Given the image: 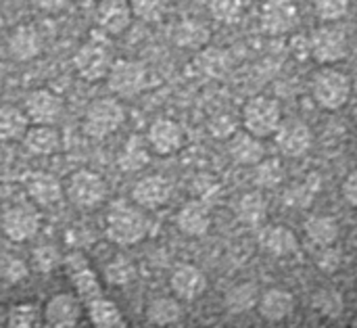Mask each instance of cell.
<instances>
[{
  "mask_svg": "<svg viewBox=\"0 0 357 328\" xmlns=\"http://www.w3.org/2000/svg\"><path fill=\"white\" fill-rule=\"evenodd\" d=\"M105 234L119 247H132L144 241L149 234V220L136 203L132 205L128 201H115L107 211Z\"/></svg>",
  "mask_w": 357,
  "mask_h": 328,
  "instance_id": "cell-1",
  "label": "cell"
},
{
  "mask_svg": "<svg viewBox=\"0 0 357 328\" xmlns=\"http://www.w3.org/2000/svg\"><path fill=\"white\" fill-rule=\"evenodd\" d=\"M25 191H27V197L31 199V203L38 207H46V205L50 207V205L59 203L65 195L61 180L48 172H33L31 176H27Z\"/></svg>",
  "mask_w": 357,
  "mask_h": 328,
  "instance_id": "cell-17",
  "label": "cell"
},
{
  "mask_svg": "<svg viewBox=\"0 0 357 328\" xmlns=\"http://www.w3.org/2000/svg\"><path fill=\"white\" fill-rule=\"evenodd\" d=\"M134 276H136V268L128 258H115L105 268V278L111 285H119V287L128 285L130 281H134Z\"/></svg>",
  "mask_w": 357,
  "mask_h": 328,
  "instance_id": "cell-35",
  "label": "cell"
},
{
  "mask_svg": "<svg viewBox=\"0 0 357 328\" xmlns=\"http://www.w3.org/2000/svg\"><path fill=\"white\" fill-rule=\"evenodd\" d=\"M182 318V306L172 297H157L146 306V320L155 327H172Z\"/></svg>",
  "mask_w": 357,
  "mask_h": 328,
  "instance_id": "cell-29",
  "label": "cell"
},
{
  "mask_svg": "<svg viewBox=\"0 0 357 328\" xmlns=\"http://www.w3.org/2000/svg\"><path fill=\"white\" fill-rule=\"evenodd\" d=\"M349 42L343 29L333 27V25H322L318 27L312 38H310V54L324 65L337 63L347 57Z\"/></svg>",
  "mask_w": 357,
  "mask_h": 328,
  "instance_id": "cell-10",
  "label": "cell"
},
{
  "mask_svg": "<svg viewBox=\"0 0 357 328\" xmlns=\"http://www.w3.org/2000/svg\"><path fill=\"white\" fill-rule=\"evenodd\" d=\"M169 287L174 291V295L178 299H184V301H195L197 297H201L207 289V278L205 274L195 268V266H178L169 278Z\"/></svg>",
  "mask_w": 357,
  "mask_h": 328,
  "instance_id": "cell-19",
  "label": "cell"
},
{
  "mask_svg": "<svg viewBox=\"0 0 357 328\" xmlns=\"http://www.w3.org/2000/svg\"><path fill=\"white\" fill-rule=\"evenodd\" d=\"M293 308H295L293 295L282 289H270L259 299V312L270 322H280V320L289 318Z\"/></svg>",
  "mask_w": 357,
  "mask_h": 328,
  "instance_id": "cell-25",
  "label": "cell"
},
{
  "mask_svg": "<svg viewBox=\"0 0 357 328\" xmlns=\"http://www.w3.org/2000/svg\"><path fill=\"white\" fill-rule=\"evenodd\" d=\"M337 264H339V258H337L335 251H326L324 258L320 260V268H326V270H333Z\"/></svg>",
  "mask_w": 357,
  "mask_h": 328,
  "instance_id": "cell-44",
  "label": "cell"
},
{
  "mask_svg": "<svg viewBox=\"0 0 357 328\" xmlns=\"http://www.w3.org/2000/svg\"><path fill=\"white\" fill-rule=\"evenodd\" d=\"M23 147L33 157H50L61 151V132L54 126H29L23 136Z\"/></svg>",
  "mask_w": 357,
  "mask_h": 328,
  "instance_id": "cell-20",
  "label": "cell"
},
{
  "mask_svg": "<svg viewBox=\"0 0 357 328\" xmlns=\"http://www.w3.org/2000/svg\"><path fill=\"white\" fill-rule=\"evenodd\" d=\"M23 111L31 126H54L65 111V103L54 90L38 88L27 94Z\"/></svg>",
  "mask_w": 357,
  "mask_h": 328,
  "instance_id": "cell-9",
  "label": "cell"
},
{
  "mask_svg": "<svg viewBox=\"0 0 357 328\" xmlns=\"http://www.w3.org/2000/svg\"><path fill=\"white\" fill-rule=\"evenodd\" d=\"M243 124L245 130L255 138L274 136L282 124V109L278 100L270 96H253L243 109Z\"/></svg>",
  "mask_w": 357,
  "mask_h": 328,
  "instance_id": "cell-5",
  "label": "cell"
},
{
  "mask_svg": "<svg viewBox=\"0 0 357 328\" xmlns=\"http://www.w3.org/2000/svg\"><path fill=\"white\" fill-rule=\"evenodd\" d=\"M228 151H230L232 159L243 165H259L266 155V149L259 142V138H255L249 132H236L230 138Z\"/></svg>",
  "mask_w": 357,
  "mask_h": 328,
  "instance_id": "cell-22",
  "label": "cell"
},
{
  "mask_svg": "<svg viewBox=\"0 0 357 328\" xmlns=\"http://www.w3.org/2000/svg\"><path fill=\"white\" fill-rule=\"evenodd\" d=\"M299 23V8L293 0H266L261 6V29L268 36H284Z\"/></svg>",
  "mask_w": 357,
  "mask_h": 328,
  "instance_id": "cell-11",
  "label": "cell"
},
{
  "mask_svg": "<svg viewBox=\"0 0 357 328\" xmlns=\"http://www.w3.org/2000/svg\"><path fill=\"white\" fill-rule=\"evenodd\" d=\"M293 195H303V191L295 188V191H293ZM303 205H307V199H305V197H301V199H299V207H303Z\"/></svg>",
  "mask_w": 357,
  "mask_h": 328,
  "instance_id": "cell-45",
  "label": "cell"
},
{
  "mask_svg": "<svg viewBox=\"0 0 357 328\" xmlns=\"http://www.w3.org/2000/svg\"><path fill=\"white\" fill-rule=\"evenodd\" d=\"M2 232L13 243L31 241L42 228V214L33 203H15L6 207L0 220Z\"/></svg>",
  "mask_w": 357,
  "mask_h": 328,
  "instance_id": "cell-6",
  "label": "cell"
},
{
  "mask_svg": "<svg viewBox=\"0 0 357 328\" xmlns=\"http://www.w3.org/2000/svg\"><path fill=\"white\" fill-rule=\"evenodd\" d=\"M209 10L220 23H236L243 15V0H209Z\"/></svg>",
  "mask_w": 357,
  "mask_h": 328,
  "instance_id": "cell-36",
  "label": "cell"
},
{
  "mask_svg": "<svg viewBox=\"0 0 357 328\" xmlns=\"http://www.w3.org/2000/svg\"><path fill=\"white\" fill-rule=\"evenodd\" d=\"M113 54L111 48L100 40H88L84 42L75 54H73V69L75 73L86 82H98L105 80L113 67Z\"/></svg>",
  "mask_w": 357,
  "mask_h": 328,
  "instance_id": "cell-7",
  "label": "cell"
},
{
  "mask_svg": "<svg viewBox=\"0 0 357 328\" xmlns=\"http://www.w3.org/2000/svg\"><path fill=\"white\" fill-rule=\"evenodd\" d=\"M209 38H211L209 27L199 19H182L172 31L174 44L180 48H188V50H203Z\"/></svg>",
  "mask_w": 357,
  "mask_h": 328,
  "instance_id": "cell-21",
  "label": "cell"
},
{
  "mask_svg": "<svg viewBox=\"0 0 357 328\" xmlns=\"http://www.w3.org/2000/svg\"><path fill=\"white\" fill-rule=\"evenodd\" d=\"M314 308L318 312H322L324 316H339L343 312V297L341 293L333 291V289H322L314 295Z\"/></svg>",
  "mask_w": 357,
  "mask_h": 328,
  "instance_id": "cell-37",
  "label": "cell"
},
{
  "mask_svg": "<svg viewBox=\"0 0 357 328\" xmlns=\"http://www.w3.org/2000/svg\"><path fill=\"white\" fill-rule=\"evenodd\" d=\"M149 149L151 147H149V142L142 136H138V134L130 136L126 140L121 153H119V159H117L119 167L123 172H128V174L144 170L149 165V161H151V151Z\"/></svg>",
  "mask_w": 357,
  "mask_h": 328,
  "instance_id": "cell-24",
  "label": "cell"
},
{
  "mask_svg": "<svg viewBox=\"0 0 357 328\" xmlns=\"http://www.w3.org/2000/svg\"><path fill=\"white\" fill-rule=\"evenodd\" d=\"M27 266L21 262V260H15V258H8L4 264H2V276L8 281V283H19L27 276Z\"/></svg>",
  "mask_w": 357,
  "mask_h": 328,
  "instance_id": "cell-41",
  "label": "cell"
},
{
  "mask_svg": "<svg viewBox=\"0 0 357 328\" xmlns=\"http://www.w3.org/2000/svg\"><path fill=\"white\" fill-rule=\"evenodd\" d=\"M343 197L347 199V203H351L357 207V170L347 176V180L343 182Z\"/></svg>",
  "mask_w": 357,
  "mask_h": 328,
  "instance_id": "cell-43",
  "label": "cell"
},
{
  "mask_svg": "<svg viewBox=\"0 0 357 328\" xmlns=\"http://www.w3.org/2000/svg\"><path fill=\"white\" fill-rule=\"evenodd\" d=\"M316 15L322 21H339L349 10V0H314Z\"/></svg>",
  "mask_w": 357,
  "mask_h": 328,
  "instance_id": "cell-38",
  "label": "cell"
},
{
  "mask_svg": "<svg viewBox=\"0 0 357 328\" xmlns=\"http://www.w3.org/2000/svg\"><path fill=\"white\" fill-rule=\"evenodd\" d=\"M6 50L13 61H19V63L33 61L44 50V40H42L40 29L33 23L17 25L6 40Z\"/></svg>",
  "mask_w": 357,
  "mask_h": 328,
  "instance_id": "cell-12",
  "label": "cell"
},
{
  "mask_svg": "<svg viewBox=\"0 0 357 328\" xmlns=\"http://www.w3.org/2000/svg\"><path fill=\"white\" fill-rule=\"evenodd\" d=\"M236 216L247 226H259L268 218V203L259 193H249L238 201Z\"/></svg>",
  "mask_w": 357,
  "mask_h": 328,
  "instance_id": "cell-31",
  "label": "cell"
},
{
  "mask_svg": "<svg viewBox=\"0 0 357 328\" xmlns=\"http://www.w3.org/2000/svg\"><path fill=\"white\" fill-rule=\"evenodd\" d=\"M259 245L272 255H291L297 251V237L284 226H268L259 234Z\"/></svg>",
  "mask_w": 357,
  "mask_h": 328,
  "instance_id": "cell-27",
  "label": "cell"
},
{
  "mask_svg": "<svg viewBox=\"0 0 357 328\" xmlns=\"http://www.w3.org/2000/svg\"><path fill=\"white\" fill-rule=\"evenodd\" d=\"M172 197V184L163 176L140 178L132 188V201L140 209H159Z\"/></svg>",
  "mask_w": 357,
  "mask_h": 328,
  "instance_id": "cell-16",
  "label": "cell"
},
{
  "mask_svg": "<svg viewBox=\"0 0 357 328\" xmlns=\"http://www.w3.org/2000/svg\"><path fill=\"white\" fill-rule=\"evenodd\" d=\"M312 94L324 111H339L351 96V80L339 69L324 67L314 75Z\"/></svg>",
  "mask_w": 357,
  "mask_h": 328,
  "instance_id": "cell-4",
  "label": "cell"
},
{
  "mask_svg": "<svg viewBox=\"0 0 357 328\" xmlns=\"http://www.w3.org/2000/svg\"><path fill=\"white\" fill-rule=\"evenodd\" d=\"M274 136H276V144L280 147V151L291 157H301L312 147V130L299 119L282 121Z\"/></svg>",
  "mask_w": 357,
  "mask_h": 328,
  "instance_id": "cell-18",
  "label": "cell"
},
{
  "mask_svg": "<svg viewBox=\"0 0 357 328\" xmlns=\"http://www.w3.org/2000/svg\"><path fill=\"white\" fill-rule=\"evenodd\" d=\"M195 67L207 77H224L230 71L232 61H230V54L226 50L203 48L195 59Z\"/></svg>",
  "mask_w": 357,
  "mask_h": 328,
  "instance_id": "cell-28",
  "label": "cell"
},
{
  "mask_svg": "<svg viewBox=\"0 0 357 328\" xmlns=\"http://www.w3.org/2000/svg\"><path fill=\"white\" fill-rule=\"evenodd\" d=\"M284 180V167L278 159H268L257 165L255 172V182L261 188H274Z\"/></svg>",
  "mask_w": 357,
  "mask_h": 328,
  "instance_id": "cell-34",
  "label": "cell"
},
{
  "mask_svg": "<svg viewBox=\"0 0 357 328\" xmlns=\"http://www.w3.org/2000/svg\"><path fill=\"white\" fill-rule=\"evenodd\" d=\"M132 6L130 0H100V4L96 6V25L100 27V31L109 33V36H121L130 23H132Z\"/></svg>",
  "mask_w": 357,
  "mask_h": 328,
  "instance_id": "cell-15",
  "label": "cell"
},
{
  "mask_svg": "<svg viewBox=\"0 0 357 328\" xmlns=\"http://www.w3.org/2000/svg\"><path fill=\"white\" fill-rule=\"evenodd\" d=\"M176 224L188 237H203L211 226V218H209V211L201 203H186L178 211Z\"/></svg>",
  "mask_w": 357,
  "mask_h": 328,
  "instance_id": "cell-26",
  "label": "cell"
},
{
  "mask_svg": "<svg viewBox=\"0 0 357 328\" xmlns=\"http://www.w3.org/2000/svg\"><path fill=\"white\" fill-rule=\"evenodd\" d=\"M209 130L215 138H232L236 134V121L228 113L215 115L209 124Z\"/></svg>",
  "mask_w": 357,
  "mask_h": 328,
  "instance_id": "cell-40",
  "label": "cell"
},
{
  "mask_svg": "<svg viewBox=\"0 0 357 328\" xmlns=\"http://www.w3.org/2000/svg\"><path fill=\"white\" fill-rule=\"evenodd\" d=\"M29 119L25 111L17 105H0V140L15 142L23 140L29 130Z\"/></svg>",
  "mask_w": 357,
  "mask_h": 328,
  "instance_id": "cell-23",
  "label": "cell"
},
{
  "mask_svg": "<svg viewBox=\"0 0 357 328\" xmlns=\"http://www.w3.org/2000/svg\"><path fill=\"white\" fill-rule=\"evenodd\" d=\"M69 2H71V0H31V4H33L38 10L46 13V15L63 13V10L69 6Z\"/></svg>",
  "mask_w": 357,
  "mask_h": 328,
  "instance_id": "cell-42",
  "label": "cell"
},
{
  "mask_svg": "<svg viewBox=\"0 0 357 328\" xmlns=\"http://www.w3.org/2000/svg\"><path fill=\"white\" fill-rule=\"evenodd\" d=\"M82 318V304L71 293H56L44 306V322L48 328H75Z\"/></svg>",
  "mask_w": 357,
  "mask_h": 328,
  "instance_id": "cell-14",
  "label": "cell"
},
{
  "mask_svg": "<svg viewBox=\"0 0 357 328\" xmlns=\"http://www.w3.org/2000/svg\"><path fill=\"white\" fill-rule=\"evenodd\" d=\"M167 0H130L134 17L146 21V23H157L165 17L167 13Z\"/></svg>",
  "mask_w": 357,
  "mask_h": 328,
  "instance_id": "cell-33",
  "label": "cell"
},
{
  "mask_svg": "<svg viewBox=\"0 0 357 328\" xmlns=\"http://www.w3.org/2000/svg\"><path fill=\"white\" fill-rule=\"evenodd\" d=\"M257 306V289L251 283L245 285H236L234 289L228 291L226 295V308L234 314L241 312H249L251 308Z\"/></svg>",
  "mask_w": 357,
  "mask_h": 328,
  "instance_id": "cell-32",
  "label": "cell"
},
{
  "mask_svg": "<svg viewBox=\"0 0 357 328\" xmlns=\"http://www.w3.org/2000/svg\"><path fill=\"white\" fill-rule=\"evenodd\" d=\"M305 232L318 247H331L339 239V224L328 216H314L305 224Z\"/></svg>",
  "mask_w": 357,
  "mask_h": 328,
  "instance_id": "cell-30",
  "label": "cell"
},
{
  "mask_svg": "<svg viewBox=\"0 0 357 328\" xmlns=\"http://www.w3.org/2000/svg\"><path fill=\"white\" fill-rule=\"evenodd\" d=\"M146 142H149L153 153L167 157V155L178 153L184 147V130L178 121L167 119V117H159L151 124L149 134H146Z\"/></svg>",
  "mask_w": 357,
  "mask_h": 328,
  "instance_id": "cell-13",
  "label": "cell"
},
{
  "mask_svg": "<svg viewBox=\"0 0 357 328\" xmlns=\"http://www.w3.org/2000/svg\"><path fill=\"white\" fill-rule=\"evenodd\" d=\"M107 86L119 98H134L149 86V71L140 61L117 59L107 75Z\"/></svg>",
  "mask_w": 357,
  "mask_h": 328,
  "instance_id": "cell-8",
  "label": "cell"
},
{
  "mask_svg": "<svg viewBox=\"0 0 357 328\" xmlns=\"http://www.w3.org/2000/svg\"><path fill=\"white\" fill-rule=\"evenodd\" d=\"M126 121V109L115 96L94 98L82 119V130L92 140H102L115 134Z\"/></svg>",
  "mask_w": 357,
  "mask_h": 328,
  "instance_id": "cell-2",
  "label": "cell"
},
{
  "mask_svg": "<svg viewBox=\"0 0 357 328\" xmlns=\"http://www.w3.org/2000/svg\"><path fill=\"white\" fill-rule=\"evenodd\" d=\"M61 262V253L52 245H40L33 251V266L38 272H52Z\"/></svg>",
  "mask_w": 357,
  "mask_h": 328,
  "instance_id": "cell-39",
  "label": "cell"
},
{
  "mask_svg": "<svg viewBox=\"0 0 357 328\" xmlns=\"http://www.w3.org/2000/svg\"><path fill=\"white\" fill-rule=\"evenodd\" d=\"M69 203L79 211H94L98 209L109 197L107 180L90 170H77L69 176L65 186Z\"/></svg>",
  "mask_w": 357,
  "mask_h": 328,
  "instance_id": "cell-3",
  "label": "cell"
}]
</instances>
